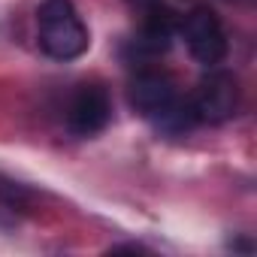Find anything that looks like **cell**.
Wrapping results in <instances>:
<instances>
[{"label":"cell","instance_id":"3957f363","mask_svg":"<svg viewBox=\"0 0 257 257\" xmlns=\"http://www.w3.org/2000/svg\"><path fill=\"white\" fill-rule=\"evenodd\" d=\"M239 79L230 70H212L206 73L191 97V109L197 121H209V124H224L236 115L239 109Z\"/></svg>","mask_w":257,"mask_h":257},{"label":"cell","instance_id":"7a4b0ae2","mask_svg":"<svg viewBox=\"0 0 257 257\" xmlns=\"http://www.w3.org/2000/svg\"><path fill=\"white\" fill-rule=\"evenodd\" d=\"M40 49L55 61H76L88 52V28L73 0H43L37 13Z\"/></svg>","mask_w":257,"mask_h":257},{"label":"cell","instance_id":"8992f818","mask_svg":"<svg viewBox=\"0 0 257 257\" xmlns=\"http://www.w3.org/2000/svg\"><path fill=\"white\" fill-rule=\"evenodd\" d=\"M176 31H179L176 13H170V10L155 4L152 10H146V22H143L140 34H137V40H134V52L143 55V58H155V55L170 49Z\"/></svg>","mask_w":257,"mask_h":257},{"label":"cell","instance_id":"52a82bcc","mask_svg":"<svg viewBox=\"0 0 257 257\" xmlns=\"http://www.w3.org/2000/svg\"><path fill=\"white\" fill-rule=\"evenodd\" d=\"M131 4H134V7H140V10H152L158 0H131Z\"/></svg>","mask_w":257,"mask_h":257},{"label":"cell","instance_id":"277c9868","mask_svg":"<svg viewBox=\"0 0 257 257\" xmlns=\"http://www.w3.org/2000/svg\"><path fill=\"white\" fill-rule=\"evenodd\" d=\"M179 34L185 37V46L197 64L215 67L227 58V31L221 19L215 16V10L197 7L194 13H188L179 22Z\"/></svg>","mask_w":257,"mask_h":257},{"label":"cell","instance_id":"6da1fadb","mask_svg":"<svg viewBox=\"0 0 257 257\" xmlns=\"http://www.w3.org/2000/svg\"><path fill=\"white\" fill-rule=\"evenodd\" d=\"M127 97L143 118H149L158 131L170 137H182L197 124L191 100H182L176 79L164 70H140L131 79Z\"/></svg>","mask_w":257,"mask_h":257},{"label":"cell","instance_id":"5b68a950","mask_svg":"<svg viewBox=\"0 0 257 257\" xmlns=\"http://www.w3.org/2000/svg\"><path fill=\"white\" fill-rule=\"evenodd\" d=\"M112 118V100L109 91L103 85H79V91L73 94L70 106H67V127L76 137H97L100 131H106V124Z\"/></svg>","mask_w":257,"mask_h":257}]
</instances>
